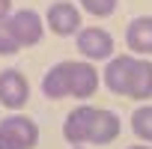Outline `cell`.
Returning <instances> with one entry per match:
<instances>
[{
    "mask_svg": "<svg viewBox=\"0 0 152 149\" xmlns=\"http://www.w3.org/2000/svg\"><path fill=\"white\" fill-rule=\"evenodd\" d=\"M39 128L30 116H6L0 119V149H36Z\"/></svg>",
    "mask_w": 152,
    "mask_h": 149,
    "instance_id": "6da1fadb",
    "label": "cell"
},
{
    "mask_svg": "<svg viewBox=\"0 0 152 149\" xmlns=\"http://www.w3.org/2000/svg\"><path fill=\"white\" fill-rule=\"evenodd\" d=\"M45 27L57 36H78L84 30V21H81V9L72 3V0H57V3L48 6L45 12Z\"/></svg>",
    "mask_w": 152,
    "mask_h": 149,
    "instance_id": "7a4b0ae2",
    "label": "cell"
},
{
    "mask_svg": "<svg viewBox=\"0 0 152 149\" xmlns=\"http://www.w3.org/2000/svg\"><path fill=\"white\" fill-rule=\"evenodd\" d=\"M30 102V81L18 69H3L0 72V107L6 110H21Z\"/></svg>",
    "mask_w": 152,
    "mask_h": 149,
    "instance_id": "3957f363",
    "label": "cell"
},
{
    "mask_svg": "<svg viewBox=\"0 0 152 149\" xmlns=\"http://www.w3.org/2000/svg\"><path fill=\"white\" fill-rule=\"evenodd\" d=\"M75 45H78V51H81V57L87 63L113 57V36L104 27H84L78 36H75Z\"/></svg>",
    "mask_w": 152,
    "mask_h": 149,
    "instance_id": "277c9868",
    "label": "cell"
},
{
    "mask_svg": "<svg viewBox=\"0 0 152 149\" xmlns=\"http://www.w3.org/2000/svg\"><path fill=\"white\" fill-rule=\"evenodd\" d=\"M6 24H9V30H12V36L18 39L21 48H24V45H36V42L42 39V33H45V18H39V12H33V9H18V12H12V15L6 18Z\"/></svg>",
    "mask_w": 152,
    "mask_h": 149,
    "instance_id": "5b68a950",
    "label": "cell"
},
{
    "mask_svg": "<svg viewBox=\"0 0 152 149\" xmlns=\"http://www.w3.org/2000/svg\"><path fill=\"white\" fill-rule=\"evenodd\" d=\"M96 110H99V107H90V104H78V107H75V110L66 116V122H63V137H66L72 146L90 143Z\"/></svg>",
    "mask_w": 152,
    "mask_h": 149,
    "instance_id": "8992f818",
    "label": "cell"
},
{
    "mask_svg": "<svg viewBox=\"0 0 152 149\" xmlns=\"http://www.w3.org/2000/svg\"><path fill=\"white\" fill-rule=\"evenodd\" d=\"M134 60H137V57H131V54H116V57L107 60L102 81H104V87H107L110 93H116V96H128L131 72H134Z\"/></svg>",
    "mask_w": 152,
    "mask_h": 149,
    "instance_id": "52a82bcc",
    "label": "cell"
},
{
    "mask_svg": "<svg viewBox=\"0 0 152 149\" xmlns=\"http://www.w3.org/2000/svg\"><path fill=\"white\" fill-rule=\"evenodd\" d=\"M99 84H102V74H99V69H96L93 63H87V60H78V63H75V60H72V96H75V99L87 102L90 96H96Z\"/></svg>",
    "mask_w": 152,
    "mask_h": 149,
    "instance_id": "ba28073f",
    "label": "cell"
},
{
    "mask_svg": "<svg viewBox=\"0 0 152 149\" xmlns=\"http://www.w3.org/2000/svg\"><path fill=\"white\" fill-rule=\"evenodd\" d=\"M42 93L45 99H54V102L63 96H72V60L48 69V74L42 78Z\"/></svg>",
    "mask_w": 152,
    "mask_h": 149,
    "instance_id": "9c48e42d",
    "label": "cell"
},
{
    "mask_svg": "<svg viewBox=\"0 0 152 149\" xmlns=\"http://www.w3.org/2000/svg\"><path fill=\"white\" fill-rule=\"evenodd\" d=\"M125 45L140 57L152 54V15H140L125 27Z\"/></svg>",
    "mask_w": 152,
    "mask_h": 149,
    "instance_id": "30bf717a",
    "label": "cell"
},
{
    "mask_svg": "<svg viewBox=\"0 0 152 149\" xmlns=\"http://www.w3.org/2000/svg\"><path fill=\"white\" fill-rule=\"evenodd\" d=\"M119 128H122L119 116H116L113 110L99 107V110H96V119H93V134H90V143L104 146V143H110V140H116V137H119Z\"/></svg>",
    "mask_w": 152,
    "mask_h": 149,
    "instance_id": "8fae6325",
    "label": "cell"
},
{
    "mask_svg": "<svg viewBox=\"0 0 152 149\" xmlns=\"http://www.w3.org/2000/svg\"><path fill=\"white\" fill-rule=\"evenodd\" d=\"M128 96L137 99V102L152 99V63H149V60H134L131 84H128Z\"/></svg>",
    "mask_w": 152,
    "mask_h": 149,
    "instance_id": "7c38bea8",
    "label": "cell"
},
{
    "mask_svg": "<svg viewBox=\"0 0 152 149\" xmlns=\"http://www.w3.org/2000/svg\"><path fill=\"white\" fill-rule=\"evenodd\" d=\"M131 131H134L143 143L152 146V104H143V107H137V110L131 113Z\"/></svg>",
    "mask_w": 152,
    "mask_h": 149,
    "instance_id": "4fadbf2b",
    "label": "cell"
},
{
    "mask_svg": "<svg viewBox=\"0 0 152 149\" xmlns=\"http://www.w3.org/2000/svg\"><path fill=\"white\" fill-rule=\"evenodd\" d=\"M18 51H21V45H18V39L12 36L9 24L0 21V57H12V54H18Z\"/></svg>",
    "mask_w": 152,
    "mask_h": 149,
    "instance_id": "5bb4252c",
    "label": "cell"
},
{
    "mask_svg": "<svg viewBox=\"0 0 152 149\" xmlns=\"http://www.w3.org/2000/svg\"><path fill=\"white\" fill-rule=\"evenodd\" d=\"M81 9L96 15V18H104L116 9V0H81Z\"/></svg>",
    "mask_w": 152,
    "mask_h": 149,
    "instance_id": "9a60e30c",
    "label": "cell"
},
{
    "mask_svg": "<svg viewBox=\"0 0 152 149\" xmlns=\"http://www.w3.org/2000/svg\"><path fill=\"white\" fill-rule=\"evenodd\" d=\"M12 15V0H0V21H6Z\"/></svg>",
    "mask_w": 152,
    "mask_h": 149,
    "instance_id": "2e32d148",
    "label": "cell"
},
{
    "mask_svg": "<svg viewBox=\"0 0 152 149\" xmlns=\"http://www.w3.org/2000/svg\"><path fill=\"white\" fill-rule=\"evenodd\" d=\"M128 149H152L149 143H134V146H128Z\"/></svg>",
    "mask_w": 152,
    "mask_h": 149,
    "instance_id": "e0dca14e",
    "label": "cell"
},
{
    "mask_svg": "<svg viewBox=\"0 0 152 149\" xmlns=\"http://www.w3.org/2000/svg\"><path fill=\"white\" fill-rule=\"evenodd\" d=\"M72 149H84V146H72Z\"/></svg>",
    "mask_w": 152,
    "mask_h": 149,
    "instance_id": "ac0fdd59",
    "label": "cell"
}]
</instances>
